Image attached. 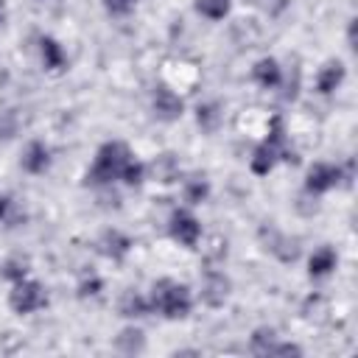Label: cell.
I'll return each instance as SVG.
<instances>
[{"label":"cell","instance_id":"6da1fadb","mask_svg":"<svg viewBox=\"0 0 358 358\" xmlns=\"http://www.w3.org/2000/svg\"><path fill=\"white\" fill-rule=\"evenodd\" d=\"M148 305L154 313L165 316V319H185L193 308V294L185 282H176L171 277H162L151 285L148 294Z\"/></svg>","mask_w":358,"mask_h":358},{"label":"cell","instance_id":"7a4b0ae2","mask_svg":"<svg viewBox=\"0 0 358 358\" xmlns=\"http://www.w3.org/2000/svg\"><path fill=\"white\" fill-rule=\"evenodd\" d=\"M131 159V151L126 143L120 140H109L98 148L95 159H92V168L87 171V185L92 187H103V185H112L115 179H120L126 162Z\"/></svg>","mask_w":358,"mask_h":358},{"label":"cell","instance_id":"3957f363","mask_svg":"<svg viewBox=\"0 0 358 358\" xmlns=\"http://www.w3.org/2000/svg\"><path fill=\"white\" fill-rule=\"evenodd\" d=\"M294 154L288 151V140H285V129H282V117L274 115L271 117V129H268V137L255 148L252 159H249V168L252 173L257 176H268L271 168L280 162V159H291Z\"/></svg>","mask_w":358,"mask_h":358},{"label":"cell","instance_id":"277c9868","mask_svg":"<svg viewBox=\"0 0 358 358\" xmlns=\"http://www.w3.org/2000/svg\"><path fill=\"white\" fill-rule=\"evenodd\" d=\"M8 305L14 313L25 316V313L42 310L48 305V294L36 280H20V282H14V288L8 294Z\"/></svg>","mask_w":358,"mask_h":358},{"label":"cell","instance_id":"5b68a950","mask_svg":"<svg viewBox=\"0 0 358 358\" xmlns=\"http://www.w3.org/2000/svg\"><path fill=\"white\" fill-rule=\"evenodd\" d=\"M344 171L333 162H313L305 173V193L308 196H322L327 190H333L336 185H341Z\"/></svg>","mask_w":358,"mask_h":358},{"label":"cell","instance_id":"8992f818","mask_svg":"<svg viewBox=\"0 0 358 358\" xmlns=\"http://www.w3.org/2000/svg\"><path fill=\"white\" fill-rule=\"evenodd\" d=\"M168 232L176 243H182L187 249H193L201 241V224L190 210H173L171 221H168Z\"/></svg>","mask_w":358,"mask_h":358},{"label":"cell","instance_id":"52a82bcc","mask_svg":"<svg viewBox=\"0 0 358 358\" xmlns=\"http://www.w3.org/2000/svg\"><path fill=\"white\" fill-rule=\"evenodd\" d=\"M229 291H232V280L218 271V268H207L201 274V302L210 305V308H221L227 299H229Z\"/></svg>","mask_w":358,"mask_h":358},{"label":"cell","instance_id":"ba28073f","mask_svg":"<svg viewBox=\"0 0 358 358\" xmlns=\"http://www.w3.org/2000/svg\"><path fill=\"white\" fill-rule=\"evenodd\" d=\"M151 109H154V115L159 120L173 123V120H179L185 115V101L168 84H157L154 92H151Z\"/></svg>","mask_w":358,"mask_h":358},{"label":"cell","instance_id":"9c48e42d","mask_svg":"<svg viewBox=\"0 0 358 358\" xmlns=\"http://www.w3.org/2000/svg\"><path fill=\"white\" fill-rule=\"evenodd\" d=\"M260 241L266 243V249L280 260V263H294L299 257V243L296 238H288L285 232L274 229V227H260Z\"/></svg>","mask_w":358,"mask_h":358},{"label":"cell","instance_id":"30bf717a","mask_svg":"<svg viewBox=\"0 0 358 358\" xmlns=\"http://www.w3.org/2000/svg\"><path fill=\"white\" fill-rule=\"evenodd\" d=\"M20 165H22L25 173H34V176L45 173V171L50 168V148H48L42 140L28 143L25 151H22V157H20Z\"/></svg>","mask_w":358,"mask_h":358},{"label":"cell","instance_id":"8fae6325","mask_svg":"<svg viewBox=\"0 0 358 358\" xmlns=\"http://www.w3.org/2000/svg\"><path fill=\"white\" fill-rule=\"evenodd\" d=\"M344 76H347L344 62H338V59L324 62L322 70H319V76H316V92H319V95H330V92H336V90L341 87Z\"/></svg>","mask_w":358,"mask_h":358},{"label":"cell","instance_id":"7c38bea8","mask_svg":"<svg viewBox=\"0 0 358 358\" xmlns=\"http://www.w3.org/2000/svg\"><path fill=\"white\" fill-rule=\"evenodd\" d=\"M131 249V241L120 232V229H103L98 238V252L109 260H123Z\"/></svg>","mask_w":358,"mask_h":358},{"label":"cell","instance_id":"4fadbf2b","mask_svg":"<svg viewBox=\"0 0 358 358\" xmlns=\"http://www.w3.org/2000/svg\"><path fill=\"white\" fill-rule=\"evenodd\" d=\"M179 159L173 157V154H159V157H154V162L151 165H145V176H151L154 182H162V185H171V182H176L179 179Z\"/></svg>","mask_w":358,"mask_h":358},{"label":"cell","instance_id":"5bb4252c","mask_svg":"<svg viewBox=\"0 0 358 358\" xmlns=\"http://www.w3.org/2000/svg\"><path fill=\"white\" fill-rule=\"evenodd\" d=\"M252 78H255L263 90H271V87H277V84L282 81V67H280V62H277L274 56H263V59L255 62Z\"/></svg>","mask_w":358,"mask_h":358},{"label":"cell","instance_id":"9a60e30c","mask_svg":"<svg viewBox=\"0 0 358 358\" xmlns=\"http://www.w3.org/2000/svg\"><path fill=\"white\" fill-rule=\"evenodd\" d=\"M39 53H42V64H45V70H50V73H62V70L67 67V53H64V48H62L53 36H42V39H39Z\"/></svg>","mask_w":358,"mask_h":358},{"label":"cell","instance_id":"2e32d148","mask_svg":"<svg viewBox=\"0 0 358 358\" xmlns=\"http://www.w3.org/2000/svg\"><path fill=\"white\" fill-rule=\"evenodd\" d=\"M336 266H338L336 249L333 246H319V249H313V255L308 260V274L310 277H327Z\"/></svg>","mask_w":358,"mask_h":358},{"label":"cell","instance_id":"e0dca14e","mask_svg":"<svg viewBox=\"0 0 358 358\" xmlns=\"http://www.w3.org/2000/svg\"><path fill=\"white\" fill-rule=\"evenodd\" d=\"M117 310L126 319H140V316L151 313V305H148V296H143L140 291H126L117 302Z\"/></svg>","mask_w":358,"mask_h":358},{"label":"cell","instance_id":"ac0fdd59","mask_svg":"<svg viewBox=\"0 0 358 358\" xmlns=\"http://www.w3.org/2000/svg\"><path fill=\"white\" fill-rule=\"evenodd\" d=\"M221 120H224V112H221V103H215V101L201 103V106L196 109V123H199V129H201L204 134L218 131Z\"/></svg>","mask_w":358,"mask_h":358},{"label":"cell","instance_id":"d6986e66","mask_svg":"<svg viewBox=\"0 0 358 358\" xmlns=\"http://www.w3.org/2000/svg\"><path fill=\"white\" fill-rule=\"evenodd\" d=\"M115 350L123 352V355H134V352H143L145 350V336L143 330L137 327H123L115 338Z\"/></svg>","mask_w":358,"mask_h":358},{"label":"cell","instance_id":"ffe728a7","mask_svg":"<svg viewBox=\"0 0 358 358\" xmlns=\"http://www.w3.org/2000/svg\"><path fill=\"white\" fill-rule=\"evenodd\" d=\"M277 338H280V336H277L274 327H257V330L252 333V338H249V347H252V352H257V355H268Z\"/></svg>","mask_w":358,"mask_h":358},{"label":"cell","instance_id":"44dd1931","mask_svg":"<svg viewBox=\"0 0 358 358\" xmlns=\"http://www.w3.org/2000/svg\"><path fill=\"white\" fill-rule=\"evenodd\" d=\"M182 193H185V201L187 204H201L210 196V182L204 176H193V179L185 182V190Z\"/></svg>","mask_w":358,"mask_h":358},{"label":"cell","instance_id":"7402d4cb","mask_svg":"<svg viewBox=\"0 0 358 358\" xmlns=\"http://www.w3.org/2000/svg\"><path fill=\"white\" fill-rule=\"evenodd\" d=\"M232 8V0H196V11L207 20H224Z\"/></svg>","mask_w":358,"mask_h":358},{"label":"cell","instance_id":"603a6c76","mask_svg":"<svg viewBox=\"0 0 358 358\" xmlns=\"http://www.w3.org/2000/svg\"><path fill=\"white\" fill-rule=\"evenodd\" d=\"M17 129H20V115H17V109L3 106V109H0V140H11V137L17 134Z\"/></svg>","mask_w":358,"mask_h":358},{"label":"cell","instance_id":"cb8c5ba5","mask_svg":"<svg viewBox=\"0 0 358 358\" xmlns=\"http://www.w3.org/2000/svg\"><path fill=\"white\" fill-rule=\"evenodd\" d=\"M120 179L129 185V187H140L143 182H145V165L140 162V159H129L126 162V168H123V173H120Z\"/></svg>","mask_w":358,"mask_h":358},{"label":"cell","instance_id":"d4e9b609","mask_svg":"<svg viewBox=\"0 0 358 358\" xmlns=\"http://www.w3.org/2000/svg\"><path fill=\"white\" fill-rule=\"evenodd\" d=\"M25 274H28V260L25 257H11V260L3 263V277L11 280V285L25 280Z\"/></svg>","mask_w":358,"mask_h":358},{"label":"cell","instance_id":"484cf974","mask_svg":"<svg viewBox=\"0 0 358 358\" xmlns=\"http://www.w3.org/2000/svg\"><path fill=\"white\" fill-rule=\"evenodd\" d=\"M103 8L109 17H129L137 8V0H103Z\"/></svg>","mask_w":358,"mask_h":358},{"label":"cell","instance_id":"4316f807","mask_svg":"<svg viewBox=\"0 0 358 358\" xmlns=\"http://www.w3.org/2000/svg\"><path fill=\"white\" fill-rule=\"evenodd\" d=\"M204 257H207L210 263H221V260L227 257V241H224L221 235H215V238L210 241V249L204 246Z\"/></svg>","mask_w":358,"mask_h":358},{"label":"cell","instance_id":"83f0119b","mask_svg":"<svg viewBox=\"0 0 358 358\" xmlns=\"http://www.w3.org/2000/svg\"><path fill=\"white\" fill-rule=\"evenodd\" d=\"M268 355H302V347H299V344H291V341H280V338H277Z\"/></svg>","mask_w":358,"mask_h":358},{"label":"cell","instance_id":"f1b7e54d","mask_svg":"<svg viewBox=\"0 0 358 358\" xmlns=\"http://www.w3.org/2000/svg\"><path fill=\"white\" fill-rule=\"evenodd\" d=\"M101 288H103V282H101L98 277H87V280H81V285H78V296H95Z\"/></svg>","mask_w":358,"mask_h":358},{"label":"cell","instance_id":"f546056e","mask_svg":"<svg viewBox=\"0 0 358 358\" xmlns=\"http://www.w3.org/2000/svg\"><path fill=\"white\" fill-rule=\"evenodd\" d=\"M260 3V8L268 14V17H277V14H282L285 8H288V0H257Z\"/></svg>","mask_w":358,"mask_h":358},{"label":"cell","instance_id":"4dcf8cb0","mask_svg":"<svg viewBox=\"0 0 358 358\" xmlns=\"http://www.w3.org/2000/svg\"><path fill=\"white\" fill-rule=\"evenodd\" d=\"M8 210H11V199L8 196H0V221H6Z\"/></svg>","mask_w":358,"mask_h":358},{"label":"cell","instance_id":"1f68e13d","mask_svg":"<svg viewBox=\"0 0 358 358\" xmlns=\"http://www.w3.org/2000/svg\"><path fill=\"white\" fill-rule=\"evenodd\" d=\"M347 39H350V48H355V20H350V34H347Z\"/></svg>","mask_w":358,"mask_h":358},{"label":"cell","instance_id":"d6a6232c","mask_svg":"<svg viewBox=\"0 0 358 358\" xmlns=\"http://www.w3.org/2000/svg\"><path fill=\"white\" fill-rule=\"evenodd\" d=\"M0 20H3V3H0Z\"/></svg>","mask_w":358,"mask_h":358}]
</instances>
